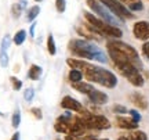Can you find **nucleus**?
Instances as JSON below:
<instances>
[{
  "instance_id": "7c9ffc66",
  "label": "nucleus",
  "mask_w": 149,
  "mask_h": 140,
  "mask_svg": "<svg viewBox=\"0 0 149 140\" xmlns=\"http://www.w3.org/2000/svg\"><path fill=\"white\" fill-rule=\"evenodd\" d=\"M142 53H144V56L146 58H149V42H145L142 44Z\"/></svg>"
},
{
  "instance_id": "bb28decb",
  "label": "nucleus",
  "mask_w": 149,
  "mask_h": 140,
  "mask_svg": "<svg viewBox=\"0 0 149 140\" xmlns=\"http://www.w3.org/2000/svg\"><path fill=\"white\" fill-rule=\"evenodd\" d=\"M33 96H35V90H33L32 87H29V89H26V90L24 92V97H25L26 101H32Z\"/></svg>"
},
{
  "instance_id": "412c9836",
  "label": "nucleus",
  "mask_w": 149,
  "mask_h": 140,
  "mask_svg": "<svg viewBox=\"0 0 149 140\" xmlns=\"http://www.w3.org/2000/svg\"><path fill=\"white\" fill-rule=\"evenodd\" d=\"M19 124H21V113H19V110H15L13 114V118H11V125H13L14 129H17L19 126Z\"/></svg>"
},
{
  "instance_id": "5701e85b",
  "label": "nucleus",
  "mask_w": 149,
  "mask_h": 140,
  "mask_svg": "<svg viewBox=\"0 0 149 140\" xmlns=\"http://www.w3.org/2000/svg\"><path fill=\"white\" fill-rule=\"evenodd\" d=\"M0 65L3 68L8 65V54H7V50H4V49H0Z\"/></svg>"
},
{
  "instance_id": "c9c22d12",
  "label": "nucleus",
  "mask_w": 149,
  "mask_h": 140,
  "mask_svg": "<svg viewBox=\"0 0 149 140\" xmlns=\"http://www.w3.org/2000/svg\"><path fill=\"white\" fill-rule=\"evenodd\" d=\"M35 1H42V0H35Z\"/></svg>"
},
{
  "instance_id": "cd10ccee",
  "label": "nucleus",
  "mask_w": 149,
  "mask_h": 140,
  "mask_svg": "<svg viewBox=\"0 0 149 140\" xmlns=\"http://www.w3.org/2000/svg\"><path fill=\"white\" fill-rule=\"evenodd\" d=\"M31 114H33V115H35V118H36V119H42V118H43L42 110H40V108H37V107L31 108Z\"/></svg>"
},
{
  "instance_id": "39448f33",
  "label": "nucleus",
  "mask_w": 149,
  "mask_h": 140,
  "mask_svg": "<svg viewBox=\"0 0 149 140\" xmlns=\"http://www.w3.org/2000/svg\"><path fill=\"white\" fill-rule=\"evenodd\" d=\"M76 122L86 130H104L111 128L109 119L104 115H95V114L84 113L83 117H76Z\"/></svg>"
},
{
  "instance_id": "72a5a7b5",
  "label": "nucleus",
  "mask_w": 149,
  "mask_h": 140,
  "mask_svg": "<svg viewBox=\"0 0 149 140\" xmlns=\"http://www.w3.org/2000/svg\"><path fill=\"white\" fill-rule=\"evenodd\" d=\"M117 140H130V139H128L127 136H120V137H119Z\"/></svg>"
},
{
  "instance_id": "f03ea898",
  "label": "nucleus",
  "mask_w": 149,
  "mask_h": 140,
  "mask_svg": "<svg viewBox=\"0 0 149 140\" xmlns=\"http://www.w3.org/2000/svg\"><path fill=\"white\" fill-rule=\"evenodd\" d=\"M69 51L80 58L94 60L98 63H107V56L97 44L91 43L87 39H72L68 44Z\"/></svg>"
},
{
  "instance_id": "6ab92c4d",
  "label": "nucleus",
  "mask_w": 149,
  "mask_h": 140,
  "mask_svg": "<svg viewBox=\"0 0 149 140\" xmlns=\"http://www.w3.org/2000/svg\"><path fill=\"white\" fill-rule=\"evenodd\" d=\"M39 13H40V7H39V6H32V7L28 10V15H26L28 21L29 22L35 21V20H36V17L39 15Z\"/></svg>"
},
{
  "instance_id": "a211bd4d",
  "label": "nucleus",
  "mask_w": 149,
  "mask_h": 140,
  "mask_svg": "<svg viewBox=\"0 0 149 140\" xmlns=\"http://www.w3.org/2000/svg\"><path fill=\"white\" fill-rule=\"evenodd\" d=\"M25 39H26V32H25L24 29H19V31H18V32L14 35L13 42H14L17 46H21V44L25 42Z\"/></svg>"
},
{
  "instance_id": "c756f323",
  "label": "nucleus",
  "mask_w": 149,
  "mask_h": 140,
  "mask_svg": "<svg viewBox=\"0 0 149 140\" xmlns=\"http://www.w3.org/2000/svg\"><path fill=\"white\" fill-rule=\"evenodd\" d=\"M130 113V115H131V118L135 121V122H139V119H141V115H139L135 110H131V111H128Z\"/></svg>"
},
{
  "instance_id": "9d476101",
  "label": "nucleus",
  "mask_w": 149,
  "mask_h": 140,
  "mask_svg": "<svg viewBox=\"0 0 149 140\" xmlns=\"http://www.w3.org/2000/svg\"><path fill=\"white\" fill-rule=\"evenodd\" d=\"M134 36L139 40H148L149 39V22L148 21H138L133 27Z\"/></svg>"
},
{
  "instance_id": "f8f14e48",
  "label": "nucleus",
  "mask_w": 149,
  "mask_h": 140,
  "mask_svg": "<svg viewBox=\"0 0 149 140\" xmlns=\"http://www.w3.org/2000/svg\"><path fill=\"white\" fill-rule=\"evenodd\" d=\"M116 125L120 129L126 130H134L138 129V122H135L133 118H124V117H117L116 118Z\"/></svg>"
},
{
  "instance_id": "4be33fe9",
  "label": "nucleus",
  "mask_w": 149,
  "mask_h": 140,
  "mask_svg": "<svg viewBox=\"0 0 149 140\" xmlns=\"http://www.w3.org/2000/svg\"><path fill=\"white\" fill-rule=\"evenodd\" d=\"M22 14V6L19 3H14L11 6V15L14 18H19Z\"/></svg>"
},
{
  "instance_id": "b1692460",
  "label": "nucleus",
  "mask_w": 149,
  "mask_h": 140,
  "mask_svg": "<svg viewBox=\"0 0 149 140\" xmlns=\"http://www.w3.org/2000/svg\"><path fill=\"white\" fill-rule=\"evenodd\" d=\"M10 82H11V85H13V89H14V90H19L22 87V82L19 81L18 78H15V76H11Z\"/></svg>"
},
{
  "instance_id": "f257e3e1",
  "label": "nucleus",
  "mask_w": 149,
  "mask_h": 140,
  "mask_svg": "<svg viewBox=\"0 0 149 140\" xmlns=\"http://www.w3.org/2000/svg\"><path fill=\"white\" fill-rule=\"evenodd\" d=\"M108 53H109L111 60L113 61V65L116 67V70L119 71L133 86L141 87L144 85V76L141 75L139 68L135 67L124 54H122L120 51H117V50L111 49V47H108Z\"/></svg>"
},
{
  "instance_id": "a878e982",
  "label": "nucleus",
  "mask_w": 149,
  "mask_h": 140,
  "mask_svg": "<svg viewBox=\"0 0 149 140\" xmlns=\"http://www.w3.org/2000/svg\"><path fill=\"white\" fill-rule=\"evenodd\" d=\"M10 43H11L10 35H4V36H3V40H1V46H0V49L8 50V47H10Z\"/></svg>"
},
{
  "instance_id": "c85d7f7f",
  "label": "nucleus",
  "mask_w": 149,
  "mask_h": 140,
  "mask_svg": "<svg viewBox=\"0 0 149 140\" xmlns=\"http://www.w3.org/2000/svg\"><path fill=\"white\" fill-rule=\"evenodd\" d=\"M113 111H115V113H120V114H126V113H128V110L126 107H123V106H115V107H113Z\"/></svg>"
},
{
  "instance_id": "20e7f679",
  "label": "nucleus",
  "mask_w": 149,
  "mask_h": 140,
  "mask_svg": "<svg viewBox=\"0 0 149 140\" xmlns=\"http://www.w3.org/2000/svg\"><path fill=\"white\" fill-rule=\"evenodd\" d=\"M84 18H86V21H87V24H88L87 27L90 28L91 31L97 32L98 35L108 36V38H113V39L122 38L123 32L119 28L105 22L104 20H101L100 17L94 15V14H91L88 11H84Z\"/></svg>"
},
{
  "instance_id": "2f4dec72",
  "label": "nucleus",
  "mask_w": 149,
  "mask_h": 140,
  "mask_svg": "<svg viewBox=\"0 0 149 140\" xmlns=\"http://www.w3.org/2000/svg\"><path fill=\"white\" fill-rule=\"evenodd\" d=\"M35 29H36V22H33L32 27H31V29H29V32H31V36H35Z\"/></svg>"
},
{
  "instance_id": "1a4fd4ad",
  "label": "nucleus",
  "mask_w": 149,
  "mask_h": 140,
  "mask_svg": "<svg viewBox=\"0 0 149 140\" xmlns=\"http://www.w3.org/2000/svg\"><path fill=\"white\" fill-rule=\"evenodd\" d=\"M61 107L65 108V110H68V111H74V113H80V114L88 113V111H86L84 108H83V106H81L77 100H74L73 97H70V96H65L64 98H62Z\"/></svg>"
},
{
  "instance_id": "ddd939ff",
  "label": "nucleus",
  "mask_w": 149,
  "mask_h": 140,
  "mask_svg": "<svg viewBox=\"0 0 149 140\" xmlns=\"http://www.w3.org/2000/svg\"><path fill=\"white\" fill-rule=\"evenodd\" d=\"M130 100H131V103L137 108H141V110H146L148 108V101H146V98L141 93H137V92L131 93L130 94Z\"/></svg>"
},
{
  "instance_id": "423d86ee",
  "label": "nucleus",
  "mask_w": 149,
  "mask_h": 140,
  "mask_svg": "<svg viewBox=\"0 0 149 140\" xmlns=\"http://www.w3.org/2000/svg\"><path fill=\"white\" fill-rule=\"evenodd\" d=\"M107 47H111V49H115L117 51H120L122 54H124L131 63H133L135 67H138L139 70L142 68V63H141V58H139L138 53L137 50L134 47H131L130 44L124 43L122 40H109L107 43Z\"/></svg>"
},
{
  "instance_id": "2eb2a0df",
  "label": "nucleus",
  "mask_w": 149,
  "mask_h": 140,
  "mask_svg": "<svg viewBox=\"0 0 149 140\" xmlns=\"http://www.w3.org/2000/svg\"><path fill=\"white\" fill-rule=\"evenodd\" d=\"M122 3H126L128 6V10L130 11H141L144 8L142 1L141 0H120Z\"/></svg>"
},
{
  "instance_id": "393cba45",
  "label": "nucleus",
  "mask_w": 149,
  "mask_h": 140,
  "mask_svg": "<svg viewBox=\"0 0 149 140\" xmlns=\"http://www.w3.org/2000/svg\"><path fill=\"white\" fill-rule=\"evenodd\" d=\"M55 7L58 13H64L66 10V1L65 0H55Z\"/></svg>"
},
{
  "instance_id": "9b49d317",
  "label": "nucleus",
  "mask_w": 149,
  "mask_h": 140,
  "mask_svg": "<svg viewBox=\"0 0 149 140\" xmlns=\"http://www.w3.org/2000/svg\"><path fill=\"white\" fill-rule=\"evenodd\" d=\"M86 96L88 97V100H90L91 103L98 104V106H101V104H107L108 103V96L107 94H105L104 92H101V90H97L95 87H93V89H91Z\"/></svg>"
},
{
  "instance_id": "473e14b6",
  "label": "nucleus",
  "mask_w": 149,
  "mask_h": 140,
  "mask_svg": "<svg viewBox=\"0 0 149 140\" xmlns=\"http://www.w3.org/2000/svg\"><path fill=\"white\" fill-rule=\"evenodd\" d=\"M10 140H19V133H18V132H15L14 135L11 136V139H10Z\"/></svg>"
},
{
  "instance_id": "6e6552de",
  "label": "nucleus",
  "mask_w": 149,
  "mask_h": 140,
  "mask_svg": "<svg viewBox=\"0 0 149 140\" xmlns=\"http://www.w3.org/2000/svg\"><path fill=\"white\" fill-rule=\"evenodd\" d=\"M104 6H107L108 10L112 11L117 18H120L122 21L124 20H130V18H133V13L128 10L127 7H124L120 0H100Z\"/></svg>"
},
{
  "instance_id": "4468645a",
  "label": "nucleus",
  "mask_w": 149,
  "mask_h": 140,
  "mask_svg": "<svg viewBox=\"0 0 149 140\" xmlns=\"http://www.w3.org/2000/svg\"><path fill=\"white\" fill-rule=\"evenodd\" d=\"M42 68L36 64H32L29 67V70H28V78L31 79V81H39L40 79V76H42Z\"/></svg>"
},
{
  "instance_id": "f3484780",
  "label": "nucleus",
  "mask_w": 149,
  "mask_h": 140,
  "mask_svg": "<svg viewBox=\"0 0 149 140\" xmlns=\"http://www.w3.org/2000/svg\"><path fill=\"white\" fill-rule=\"evenodd\" d=\"M68 78H69V81L72 82V83L81 82V79H83V72H81L80 70H74V68H72V70L69 71V75H68Z\"/></svg>"
},
{
  "instance_id": "0eeeda50",
  "label": "nucleus",
  "mask_w": 149,
  "mask_h": 140,
  "mask_svg": "<svg viewBox=\"0 0 149 140\" xmlns=\"http://www.w3.org/2000/svg\"><path fill=\"white\" fill-rule=\"evenodd\" d=\"M86 1H87V6L90 7L91 10L94 11L97 15L100 17L101 20H104L105 22L111 24V25H115V27H116L117 24L122 22V21H119V18H117L112 11L108 10L107 6H104L100 0H86Z\"/></svg>"
},
{
  "instance_id": "aec40b11",
  "label": "nucleus",
  "mask_w": 149,
  "mask_h": 140,
  "mask_svg": "<svg viewBox=\"0 0 149 140\" xmlns=\"http://www.w3.org/2000/svg\"><path fill=\"white\" fill-rule=\"evenodd\" d=\"M47 50H48V53L51 54V56H54V54L57 53L55 42H54V38H53V35H51V33L47 36Z\"/></svg>"
},
{
  "instance_id": "f704fd0d",
  "label": "nucleus",
  "mask_w": 149,
  "mask_h": 140,
  "mask_svg": "<svg viewBox=\"0 0 149 140\" xmlns=\"http://www.w3.org/2000/svg\"><path fill=\"white\" fill-rule=\"evenodd\" d=\"M94 140H109V139H94Z\"/></svg>"
},
{
  "instance_id": "7ed1b4c3",
  "label": "nucleus",
  "mask_w": 149,
  "mask_h": 140,
  "mask_svg": "<svg viewBox=\"0 0 149 140\" xmlns=\"http://www.w3.org/2000/svg\"><path fill=\"white\" fill-rule=\"evenodd\" d=\"M80 71L83 72V76H84L87 81L94 82V83H98L104 87H108V89H113V87L117 85V78L116 75H113L111 71L105 70L102 67H98V65L94 64H88L83 61L81 63V67H80Z\"/></svg>"
},
{
  "instance_id": "dca6fc26",
  "label": "nucleus",
  "mask_w": 149,
  "mask_h": 140,
  "mask_svg": "<svg viewBox=\"0 0 149 140\" xmlns=\"http://www.w3.org/2000/svg\"><path fill=\"white\" fill-rule=\"evenodd\" d=\"M130 140H148V136H146V133H144V132H141V130H130L128 132V135H126Z\"/></svg>"
}]
</instances>
